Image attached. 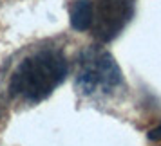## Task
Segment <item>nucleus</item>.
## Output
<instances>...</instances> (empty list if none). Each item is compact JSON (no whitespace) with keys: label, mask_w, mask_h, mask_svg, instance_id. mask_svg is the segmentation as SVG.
<instances>
[{"label":"nucleus","mask_w":161,"mask_h":146,"mask_svg":"<svg viewBox=\"0 0 161 146\" xmlns=\"http://www.w3.org/2000/svg\"><path fill=\"white\" fill-rule=\"evenodd\" d=\"M69 61L58 47H40L15 67L9 78V94L25 105L47 99L65 81Z\"/></svg>","instance_id":"f257e3e1"},{"label":"nucleus","mask_w":161,"mask_h":146,"mask_svg":"<svg viewBox=\"0 0 161 146\" xmlns=\"http://www.w3.org/2000/svg\"><path fill=\"white\" fill-rule=\"evenodd\" d=\"M74 88L81 97L107 101L125 92L127 85L114 56L102 45H89L76 58Z\"/></svg>","instance_id":"f03ea898"},{"label":"nucleus","mask_w":161,"mask_h":146,"mask_svg":"<svg viewBox=\"0 0 161 146\" xmlns=\"http://www.w3.org/2000/svg\"><path fill=\"white\" fill-rule=\"evenodd\" d=\"M91 29L89 33L100 42L109 44L116 40L136 11V0H91Z\"/></svg>","instance_id":"7ed1b4c3"},{"label":"nucleus","mask_w":161,"mask_h":146,"mask_svg":"<svg viewBox=\"0 0 161 146\" xmlns=\"http://www.w3.org/2000/svg\"><path fill=\"white\" fill-rule=\"evenodd\" d=\"M69 18L71 27L78 33H85L91 29L92 11H91V0H73L69 6Z\"/></svg>","instance_id":"20e7f679"},{"label":"nucleus","mask_w":161,"mask_h":146,"mask_svg":"<svg viewBox=\"0 0 161 146\" xmlns=\"http://www.w3.org/2000/svg\"><path fill=\"white\" fill-rule=\"evenodd\" d=\"M147 137H148V141H152V143H161V123L156 124L154 128H150L148 133H147Z\"/></svg>","instance_id":"39448f33"},{"label":"nucleus","mask_w":161,"mask_h":146,"mask_svg":"<svg viewBox=\"0 0 161 146\" xmlns=\"http://www.w3.org/2000/svg\"><path fill=\"white\" fill-rule=\"evenodd\" d=\"M4 117V110H2V107H0V119Z\"/></svg>","instance_id":"423d86ee"},{"label":"nucleus","mask_w":161,"mask_h":146,"mask_svg":"<svg viewBox=\"0 0 161 146\" xmlns=\"http://www.w3.org/2000/svg\"><path fill=\"white\" fill-rule=\"evenodd\" d=\"M159 146H161V144H159Z\"/></svg>","instance_id":"0eeeda50"}]
</instances>
